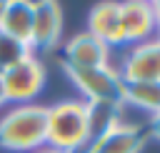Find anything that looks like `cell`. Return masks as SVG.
<instances>
[{
    "label": "cell",
    "instance_id": "cell-2",
    "mask_svg": "<svg viewBox=\"0 0 160 153\" xmlns=\"http://www.w3.org/2000/svg\"><path fill=\"white\" fill-rule=\"evenodd\" d=\"M45 105H18L0 118V145L8 150H40L45 145Z\"/></svg>",
    "mask_w": 160,
    "mask_h": 153
},
{
    "label": "cell",
    "instance_id": "cell-8",
    "mask_svg": "<svg viewBox=\"0 0 160 153\" xmlns=\"http://www.w3.org/2000/svg\"><path fill=\"white\" fill-rule=\"evenodd\" d=\"M142 145H145V133L138 125L118 123L95 140H90L82 153H140Z\"/></svg>",
    "mask_w": 160,
    "mask_h": 153
},
{
    "label": "cell",
    "instance_id": "cell-9",
    "mask_svg": "<svg viewBox=\"0 0 160 153\" xmlns=\"http://www.w3.org/2000/svg\"><path fill=\"white\" fill-rule=\"evenodd\" d=\"M120 25H122V40L125 43H145L155 33V13L152 3H120Z\"/></svg>",
    "mask_w": 160,
    "mask_h": 153
},
{
    "label": "cell",
    "instance_id": "cell-6",
    "mask_svg": "<svg viewBox=\"0 0 160 153\" xmlns=\"http://www.w3.org/2000/svg\"><path fill=\"white\" fill-rule=\"evenodd\" d=\"M62 33V8L52 0L35 3L32 10V35L30 50H50L58 45Z\"/></svg>",
    "mask_w": 160,
    "mask_h": 153
},
{
    "label": "cell",
    "instance_id": "cell-17",
    "mask_svg": "<svg viewBox=\"0 0 160 153\" xmlns=\"http://www.w3.org/2000/svg\"><path fill=\"white\" fill-rule=\"evenodd\" d=\"M35 153H62V150H55V148H48V145H42L40 150H35Z\"/></svg>",
    "mask_w": 160,
    "mask_h": 153
},
{
    "label": "cell",
    "instance_id": "cell-11",
    "mask_svg": "<svg viewBox=\"0 0 160 153\" xmlns=\"http://www.w3.org/2000/svg\"><path fill=\"white\" fill-rule=\"evenodd\" d=\"M32 10L35 3L30 0H8L5 3V13L0 20V30L25 45H30V35H32Z\"/></svg>",
    "mask_w": 160,
    "mask_h": 153
},
{
    "label": "cell",
    "instance_id": "cell-4",
    "mask_svg": "<svg viewBox=\"0 0 160 153\" xmlns=\"http://www.w3.org/2000/svg\"><path fill=\"white\" fill-rule=\"evenodd\" d=\"M0 83H2L5 100L28 103L45 85V65L35 55H30V58L20 60L18 65H12L10 70L0 73Z\"/></svg>",
    "mask_w": 160,
    "mask_h": 153
},
{
    "label": "cell",
    "instance_id": "cell-3",
    "mask_svg": "<svg viewBox=\"0 0 160 153\" xmlns=\"http://www.w3.org/2000/svg\"><path fill=\"white\" fill-rule=\"evenodd\" d=\"M65 75L70 83L88 98L85 103H115L122 105V93H125V80L120 73L108 63L100 68H70L62 65Z\"/></svg>",
    "mask_w": 160,
    "mask_h": 153
},
{
    "label": "cell",
    "instance_id": "cell-16",
    "mask_svg": "<svg viewBox=\"0 0 160 153\" xmlns=\"http://www.w3.org/2000/svg\"><path fill=\"white\" fill-rule=\"evenodd\" d=\"M152 13H155V33H158V38H160V0L152 3Z\"/></svg>",
    "mask_w": 160,
    "mask_h": 153
},
{
    "label": "cell",
    "instance_id": "cell-10",
    "mask_svg": "<svg viewBox=\"0 0 160 153\" xmlns=\"http://www.w3.org/2000/svg\"><path fill=\"white\" fill-rule=\"evenodd\" d=\"M88 33L110 45H122V25H120V3H100L90 10Z\"/></svg>",
    "mask_w": 160,
    "mask_h": 153
},
{
    "label": "cell",
    "instance_id": "cell-7",
    "mask_svg": "<svg viewBox=\"0 0 160 153\" xmlns=\"http://www.w3.org/2000/svg\"><path fill=\"white\" fill-rule=\"evenodd\" d=\"M108 58H110V48L88 30L72 35L62 48V65L70 68H100L108 65Z\"/></svg>",
    "mask_w": 160,
    "mask_h": 153
},
{
    "label": "cell",
    "instance_id": "cell-1",
    "mask_svg": "<svg viewBox=\"0 0 160 153\" xmlns=\"http://www.w3.org/2000/svg\"><path fill=\"white\" fill-rule=\"evenodd\" d=\"M90 143V125H88V103L85 100H60L48 108V125H45V145L78 153L85 150Z\"/></svg>",
    "mask_w": 160,
    "mask_h": 153
},
{
    "label": "cell",
    "instance_id": "cell-14",
    "mask_svg": "<svg viewBox=\"0 0 160 153\" xmlns=\"http://www.w3.org/2000/svg\"><path fill=\"white\" fill-rule=\"evenodd\" d=\"M30 55H32L30 45H25V43H20V40H15L0 30V73L10 70L12 65H18L20 60H25Z\"/></svg>",
    "mask_w": 160,
    "mask_h": 153
},
{
    "label": "cell",
    "instance_id": "cell-19",
    "mask_svg": "<svg viewBox=\"0 0 160 153\" xmlns=\"http://www.w3.org/2000/svg\"><path fill=\"white\" fill-rule=\"evenodd\" d=\"M2 13H5V3L0 0V20H2Z\"/></svg>",
    "mask_w": 160,
    "mask_h": 153
},
{
    "label": "cell",
    "instance_id": "cell-15",
    "mask_svg": "<svg viewBox=\"0 0 160 153\" xmlns=\"http://www.w3.org/2000/svg\"><path fill=\"white\" fill-rule=\"evenodd\" d=\"M150 135H152L155 140H160V113H155V115L150 118Z\"/></svg>",
    "mask_w": 160,
    "mask_h": 153
},
{
    "label": "cell",
    "instance_id": "cell-12",
    "mask_svg": "<svg viewBox=\"0 0 160 153\" xmlns=\"http://www.w3.org/2000/svg\"><path fill=\"white\" fill-rule=\"evenodd\" d=\"M122 103L142 108L148 113H160V83H125Z\"/></svg>",
    "mask_w": 160,
    "mask_h": 153
},
{
    "label": "cell",
    "instance_id": "cell-18",
    "mask_svg": "<svg viewBox=\"0 0 160 153\" xmlns=\"http://www.w3.org/2000/svg\"><path fill=\"white\" fill-rule=\"evenodd\" d=\"M5 103V93H2V83H0V105Z\"/></svg>",
    "mask_w": 160,
    "mask_h": 153
},
{
    "label": "cell",
    "instance_id": "cell-5",
    "mask_svg": "<svg viewBox=\"0 0 160 153\" xmlns=\"http://www.w3.org/2000/svg\"><path fill=\"white\" fill-rule=\"evenodd\" d=\"M118 73L125 83H160V38L132 45Z\"/></svg>",
    "mask_w": 160,
    "mask_h": 153
},
{
    "label": "cell",
    "instance_id": "cell-13",
    "mask_svg": "<svg viewBox=\"0 0 160 153\" xmlns=\"http://www.w3.org/2000/svg\"><path fill=\"white\" fill-rule=\"evenodd\" d=\"M120 108L115 103H88V125H90V140L110 130L120 123Z\"/></svg>",
    "mask_w": 160,
    "mask_h": 153
}]
</instances>
